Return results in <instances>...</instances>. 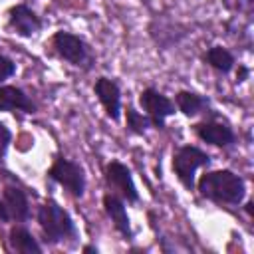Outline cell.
<instances>
[{
    "label": "cell",
    "mask_w": 254,
    "mask_h": 254,
    "mask_svg": "<svg viewBox=\"0 0 254 254\" xmlns=\"http://www.w3.org/2000/svg\"><path fill=\"white\" fill-rule=\"evenodd\" d=\"M196 187L204 198L218 204H240L246 192L244 179L228 169L204 173Z\"/></svg>",
    "instance_id": "1"
},
{
    "label": "cell",
    "mask_w": 254,
    "mask_h": 254,
    "mask_svg": "<svg viewBox=\"0 0 254 254\" xmlns=\"http://www.w3.org/2000/svg\"><path fill=\"white\" fill-rule=\"evenodd\" d=\"M38 222L42 226L46 240L52 244L75 236V224L71 216L54 200H48L38 208Z\"/></svg>",
    "instance_id": "2"
},
{
    "label": "cell",
    "mask_w": 254,
    "mask_h": 254,
    "mask_svg": "<svg viewBox=\"0 0 254 254\" xmlns=\"http://www.w3.org/2000/svg\"><path fill=\"white\" fill-rule=\"evenodd\" d=\"M210 163L208 153H204L198 147L192 145H183L175 155H173V171L177 175V179L183 183L185 189H192L194 187V173L196 169L204 167Z\"/></svg>",
    "instance_id": "3"
},
{
    "label": "cell",
    "mask_w": 254,
    "mask_h": 254,
    "mask_svg": "<svg viewBox=\"0 0 254 254\" xmlns=\"http://www.w3.org/2000/svg\"><path fill=\"white\" fill-rule=\"evenodd\" d=\"M48 177L52 181L60 183L64 189H67L69 194H73V196H81L83 190H85V175H83V169L77 163L69 161V159L58 157L54 161V165L50 167Z\"/></svg>",
    "instance_id": "4"
},
{
    "label": "cell",
    "mask_w": 254,
    "mask_h": 254,
    "mask_svg": "<svg viewBox=\"0 0 254 254\" xmlns=\"http://www.w3.org/2000/svg\"><path fill=\"white\" fill-rule=\"evenodd\" d=\"M52 48L62 60L69 62L71 65H85L87 62H91L87 44L75 34L64 32V30L56 32L52 38Z\"/></svg>",
    "instance_id": "5"
},
{
    "label": "cell",
    "mask_w": 254,
    "mask_h": 254,
    "mask_svg": "<svg viewBox=\"0 0 254 254\" xmlns=\"http://www.w3.org/2000/svg\"><path fill=\"white\" fill-rule=\"evenodd\" d=\"M139 103L147 111L149 121L153 123V127H157V129H163L165 127V119L175 113V103L167 95L159 93L153 87H147V89L141 91Z\"/></svg>",
    "instance_id": "6"
},
{
    "label": "cell",
    "mask_w": 254,
    "mask_h": 254,
    "mask_svg": "<svg viewBox=\"0 0 254 254\" xmlns=\"http://www.w3.org/2000/svg\"><path fill=\"white\" fill-rule=\"evenodd\" d=\"M105 183L127 202H137L139 200V192L137 187L133 183L131 171L119 163V161H111L105 165Z\"/></svg>",
    "instance_id": "7"
},
{
    "label": "cell",
    "mask_w": 254,
    "mask_h": 254,
    "mask_svg": "<svg viewBox=\"0 0 254 254\" xmlns=\"http://www.w3.org/2000/svg\"><path fill=\"white\" fill-rule=\"evenodd\" d=\"M8 26L18 36L30 38L42 28V22H40V18L36 16V12L32 8H28L26 4H16L8 12Z\"/></svg>",
    "instance_id": "8"
},
{
    "label": "cell",
    "mask_w": 254,
    "mask_h": 254,
    "mask_svg": "<svg viewBox=\"0 0 254 254\" xmlns=\"http://www.w3.org/2000/svg\"><path fill=\"white\" fill-rule=\"evenodd\" d=\"M93 91H95L97 99L101 101L107 117L117 121L119 115H121V91H119V85L109 77H99L95 81V85H93Z\"/></svg>",
    "instance_id": "9"
},
{
    "label": "cell",
    "mask_w": 254,
    "mask_h": 254,
    "mask_svg": "<svg viewBox=\"0 0 254 254\" xmlns=\"http://www.w3.org/2000/svg\"><path fill=\"white\" fill-rule=\"evenodd\" d=\"M192 129L198 139H202L204 143H210L214 147H228L234 143V133L226 123L202 121V123H196Z\"/></svg>",
    "instance_id": "10"
},
{
    "label": "cell",
    "mask_w": 254,
    "mask_h": 254,
    "mask_svg": "<svg viewBox=\"0 0 254 254\" xmlns=\"http://www.w3.org/2000/svg\"><path fill=\"white\" fill-rule=\"evenodd\" d=\"M0 111H26L34 113V101L14 85H0Z\"/></svg>",
    "instance_id": "11"
},
{
    "label": "cell",
    "mask_w": 254,
    "mask_h": 254,
    "mask_svg": "<svg viewBox=\"0 0 254 254\" xmlns=\"http://www.w3.org/2000/svg\"><path fill=\"white\" fill-rule=\"evenodd\" d=\"M103 206L107 216L111 218L113 226L123 234V236H131V224H129V216H127V208L125 202L115 194V192H107L103 196Z\"/></svg>",
    "instance_id": "12"
},
{
    "label": "cell",
    "mask_w": 254,
    "mask_h": 254,
    "mask_svg": "<svg viewBox=\"0 0 254 254\" xmlns=\"http://www.w3.org/2000/svg\"><path fill=\"white\" fill-rule=\"evenodd\" d=\"M4 204L8 208L10 218L16 220H26L30 216V206H28V198L26 192L20 187H6L4 189Z\"/></svg>",
    "instance_id": "13"
},
{
    "label": "cell",
    "mask_w": 254,
    "mask_h": 254,
    "mask_svg": "<svg viewBox=\"0 0 254 254\" xmlns=\"http://www.w3.org/2000/svg\"><path fill=\"white\" fill-rule=\"evenodd\" d=\"M10 246L16 252H22V254L42 252V246L36 242V238L32 236V232L26 230V228H22V226H14L10 230Z\"/></svg>",
    "instance_id": "14"
},
{
    "label": "cell",
    "mask_w": 254,
    "mask_h": 254,
    "mask_svg": "<svg viewBox=\"0 0 254 254\" xmlns=\"http://www.w3.org/2000/svg\"><path fill=\"white\" fill-rule=\"evenodd\" d=\"M177 107L187 117H192V115H196L208 107V99L194 93V91H179L177 93Z\"/></svg>",
    "instance_id": "15"
},
{
    "label": "cell",
    "mask_w": 254,
    "mask_h": 254,
    "mask_svg": "<svg viewBox=\"0 0 254 254\" xmlns=\"http://www.w3.org/2000/svg\"><path fill=\"white\" fill-rule=\"evenodd\" d=\"M204 62L210 67H214L216 71H220V73H228L234 67V56L222 46H212L204 54Z\"/></svg>",
    "instance_id": "16"
},
{
    "label": "cell",
    "mask_w": 254,
    "mask_h": 254,
    "mask_svg": "<svg viewBox=\"0 0 254 254\" xmlns=\"http://www.w3.org/2000/svg\"><path fill=\"white\" fill-rule=\"evenodd\" d=\"M149 125H151L149 117L141 115V113H139L137 109H133V107H127V129H129L131 133L141 135V133L147 131Z\"/></svg>",
    "instance_id": "17"
},
{
    "label": "cell",
    "mask_w": 254,
    "mask_h": 254,
    "mask_svg": "<svg viewBox=\"0 0 254 254\" xmlns=\"http://www.w3.org/2000/svg\"><path fill=\"white\" fill-rule=\"evenodd\" d=\"M14 71H16V64H14L10 58H6V56L0 54V81L8 79Z\"/></svg>",
    "instance_id": "18"
},
{
    "label": "cell",
    "mask_w": 254,
    "mask_h": 254,
    "mask_svg": "<svg viewBox=\"0 0 254 254\" xmlns=\"http://www.w3.org/2000/svg\"><path fill=\"white\" fill-rule=\"evenodd\" d=\"M10 139H12L10 129H8L4 123H0V163H2V159H4V155H6V149H8V145H10Z\"/></svg>",
    "instance_id": "19"
},
{
    "label": "cell",
    "mask_w": 254,
    "mask_h": 254,
    "mask_svg": "<svg viewBox=\"0 0 254 254\" xmlns=\"http://www.w3.org/2000/svg\"><path fill=\"white\" fill-rule=\"evenodd\" d=\"M0 220H10V214H8V208H6L4 200H0Z\"/></svg>",
    "instance_id": "20"
},
{
    "label": "cell",
    "mask_w": 254,
    "mask_h": 254,
    "mask_svg": "<svg viewBox=\"0 0 254 254\" xmlns=\"http://www.w3.org/2000/svg\"><path fill=\"white\" fill-rule=\"evenodd\" d=\"M246 75H248V69H246V67H240V71H238V81H242Z\"/></svg>",
    "instance_id": "21"
},
{
    "label": "cell",
    "mask_w": 254,
    "mask_h": 254,
    "mask_svg": "<svg viewBox=\"0 0 254 254\" xmlns=\"http://www.w3.org/2000/svg\"><path fill=\"white\" fill-rule=\"evenodd\" d=\"M83 252H97V248H93V246H85Z\"/></svg>",
    "instance_id": "22"
}]
</instances>
